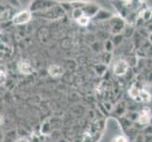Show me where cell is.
Instances as JSON below:
<instances>
[{
    "label": "cell",
    "instance_id": "6da1fadb",
    "mask_svg": "<svg viewBox=\"0 0 152 142\" xmlns=\"http://www.w3.org/2000/svg\"><path fill=\"white\" fill-rule=\"evenodd\" d=\"M31 19V13L29 10H23L16 13L13 17V23L16 25H21L28 22Z\"/></svg>",
    "mask_w": 152,
    "mask_h": 142
},
{
    "label": "cell",
    "instance_id": "7a4b0ae2",
    "mask_svg": "<svg viewBox=\"0 0 152 142\" xmlns=\"http://www.w3.org/2000/svg\"><path fill=\"white\" fill-rule=\"evenodd\" d=\"M128 68H129V65L128 63L124 61V60H120L118 61L116 64L114 65V67H113V72L115 73L116 75H124L126 72L128 71Z\"/></svg>",
    "mask_w": 152,
    "mask_h": 142
},
{
    "label": "cell",
    "instance_id": "3957f363",
    "mask_svg": "<svg viewBox=\"0 0 152 142\" xmlns=\"http://www.w3.org/2000/svg\"><path fill=\"white\" fill-rule=\"evenodd\" d=\"M17 67H18V70L20 71V73H22V74H27V75L30 74L33 70L30 63L26 60H22V61L18 62Z\"/></svg>",
    "mask_w": 152,
    "mask_h": 142
},
{
    "label": "cell",
    "instance_id": "277c9868",
    "mask_svg": "<svg viewBox=\"0 0 152 142\" xmlns=\"http://www.w3.org/2000/svg\"><path fill=\"white\" fill-rule=\"evenodd\" d=\"M150 115H151V111L148 107H145L143 109L142 113L140 114L139 116V122L145 124V123H148L150 119Z\"/></svg>",
    "mask_w": 152,
    "mask_h": 142
},
{
    "label": "cell",
    "instance_id": "5b68a950",
    "mask_svg": "<svg viewBox=\"0 0 152 142\" xmlns=\"http://www.w3.org/2000/svg\"><path fill=\"white\" fill-rule=\"evenodd\" d=\"M48 73L51 77L53 78H58L62 74V68L60 65H53L48 68Z\"/></svg>",
    "mask_w": 152,
    "mask_h": 142
},
{
    "label": "cell",
    "instance_id": "8992f818",
    "mask_svg": "<svg viewBox=\"0 0 152 142\" xmlns=\"http://www.w3.org/2000/svg\"><path fill=\"white\" fill-rule=\"evenodd\" d=\"M7 74H8L7 67L3 65H0V85H3V83H5V82H6Z\"/></svg>",
    "mask_w": 152,
    "mask_h": 142
},
{
    "label": "cell",
    "instance_id": "52a82bcc",
    "mask_svg": "<svg viewBox=\"0 0 152 142\" xmlns=\"http://www.w3.org/2000/svg\"><path fill=\"white\" fill-rule=\"evenodd\" d=\"M139 98L141 99V101H143L145 102H148L150 101V99H151L150 95L146 91H145V90H140V92H139Z\"/></svg>",
    "mask_w": 152,
    "mask_h": 142
},
{
    "label": "cell",
    "instance_id": "ba28073f",
    "mask_svg": "<svg viewBox=\"0 0 152 142\" xmlns=\"http://www.w3.org/2000/svg\"><path fill=\"white\" fill-rule=\"evenodd\" d=\"M77 23L80 24V25H81V26H86L89 23V17L87 16V15L82 13L80 16H78L77 18Z\"/></svg>",
    "mask_w": 152,
    "mask_h": 142
},
{
    "label": "cell",
    "instance_id": "9c48e42d",
    "mask_svg": "<svg viewBox=\"0 0 152 142\" xmlns=\"http://www.w3.org/2000/svg\"><path fill=\"white\" fill-rule=\"evenodd\" d=\"M139 92H140V90H139L138 88H136L135 86H132V88L129 89V95H130V97L135 99L139 97Z\"/></svg>",
    "mask_w": 152,
    "mask_h": 142
},
{
    "label": "cell",
    "instance_id": "30bf717a",
    "mask_svg": "<svg viewBox=\"0 0 152 142\" xmlns=\"http://www.w3.org/2000/svg\"><path fill=\"white\" fill-rule=\"evenodd\" d=\"M113 142H127V139H126L122 135H118L113 140Z\"/></svg>",
    "mask_w": 152,
    "mask_h": 142
},
{
    "label": "cell",
    "instance_id": "8fae6325",
    "mask_svg": "<svg viewBox=\"0 0 152 142\" xmlns=\"http://www.w3.org/2000/svg\"><path fill=\"white\" fill-rule=\"evenodd\" d=\"M16 142H28L27 138H19Z\"/></svg>",
    "mask_w": 152,
    "mask_h": 142
},
{
    "label": "cell",
    "instance_id": "7c38bea8",
    "mask_svg": "<svg viewBox=\"0 0 152 142\" xmlns=\"http://www.w3.org/2000/svg\"><path fill=\"white\" fill-rule=\"evenodd\" d=\"M2 123H3V117L0 116V124H2Z\"/></svg>",
    "mask_w": 152,
    "mask_h": 142
}]
</instances>
